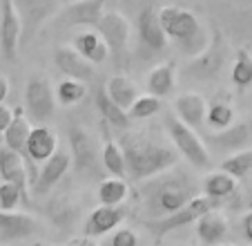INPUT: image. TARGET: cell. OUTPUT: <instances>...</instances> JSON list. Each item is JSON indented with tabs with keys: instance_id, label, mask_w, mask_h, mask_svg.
Listing matches in <instances>:
<instances>
[{
	"instance_id": "cell-21",
	"label": "cell",
	"mask_w": 252,
	"mask_h": 246,
	"mask_svg": "<svg viewBox=\"0 0 252 246\" xmlns=\"http://www.w3.org/2000/svg\"><path fill=\"white\" fill-rule=\"evenodd\" d=\"M210 141L214 143V148H219V150L239 152L252 141V125L246 121H237L234 125L221 130V132H214L210 137Z\"/></svg>"
},
{
	"instance_id": "cell-5",
	"label": "cell",
	"mask_w": 252,
	"mask_h": 246,
	"mask_svg": "<svg viewBox=\"0 0 252 246\" xmlns=\"http://www.w3.org/2000/svg\"><path fill=\"white\" fill-rule=\"evenodd\" d=\"M69 148H71V164H74V172L85 179H96L103 175V157H98V148H96L94 139L81 128L74 125L69 128Z\"/></svg>"
},
{
	"instance_id": "cell-30",
	"label": "cell",
	"mask_w": 252,
	"mask_h": 246,
	"mask_svg": "<svg viewBox=\"0 0 252 246\" xmlns=\"http://www.w3.org/2000/svg\"><path fill=\"white\" fill-rule=\"evenodd\" d=\"M129 188L127 181L119 179V177H112V179H100L98 184V202L105 206H121V204L127 199Z\"/></svg>"
},
{
	"instance_id": "cell-6",
	"label": "cell",
	"mask_w": 252,
	"mask_h": 246,
	"mask_svg": "<svg viewBox=\"0 0 252 246\" xmlns=\"http://www.w3.org/2000/svg\"><path fill=\"white\" fill-rule=\"evenodd\" d=\"M96 32L103 36L105 45L110 49V54L114 56V61L119 65H123V54L127 52L129 43V23L123 14L119 11H105L100 23L96 25Z\"/></svg>"
},
{
	"instance_id": "cell-22",
	"label": "cell",
	"mask_w": 252,
	"mask_h": 246,
	"mask_svg": "<svg viewBox=\"0 0 252 246\" xmlns=\"http://www.w3.org/2000/svg\"><path fill=\"white\" fill-rule=\"evenodd\" d=\"M103 125V139H105V143H103V168L110 175H114V177H119V179H125L127 177V166H125V152H123V148H121V143H116L114 139L110 137V132H107V123H100Z\"/></svg>"
},
{
	"instance_id": "cell-43",
	"label": "cell",
	"mask_w": 252,
	"mask_h": 246,
	"mask_svg": "<svg viewBox=\"0 0 252 246\" xmlns=\"http://www.w3.org/2000/svg\"><path fill=\"white\" fill-rule=\"evenodd\" d=\"M217 246H237V244H217Z\"/></svg>"
},
{
	"instance_id": "cell-19",
	"label": "cell",
	"mask_w": 252,
	"mask_h": 246,
	"mask_svg": "<svg viewBox=\"0 0 252 246\" xmlns=\"http://www.w3.org/2000/svg\"><path fill=\"white\" fill-rule=\"evenodd\" d=\"M125 208L123 206H105L100 204L98 208L92 210V215L85 222V235L87 237H98L105 233L114 231L116 226H121V222L125 219Z\"/></svg>"
},
{
	"instance_id": "cell-45",
	"label": "cell",
	"mask_w": 252,
	"mask_h": 246,
	"mask_svg": "<svg viewBox=\"0 0 252 246\" xmlns=\"http://www.w3.org/2000/svg\"><path fill=\"white\" fill-rule=\"evenodd\" d=\"M103 2H105V0H103Z\"/></svg>"
},
{
	"instance_id": "cell-23",
	"label": "cell",
	"mask_w": 252,
	"mask_h": 246,
	"mask_svg": "<svg viewBox=\"0 0 252 246\" xmlns=\"http://www.w3.org/2000/svg\"><path fill=\"white\" fill-rule=\"evenodd\" d=\"M74 49H76L81 56H85L90 63H94V65L103 63L105 58H107V54H110L103 36H100L98 32H92V29H85V32H81L74 38Z\"/></svg>"
},
{
	"instance_id": "cell-4",
	"label": "cell",
	"mask_w": 252,
	"mask_h": 246,
	"mask_svg": "<svg viewBox=\"0 0 252 246\" xmlns=\"http://www.w3.org/2000/svg\"><path fill=\"white\" fill-rule=\"evenodd\" d=\"M214 208H217V202H214V199L205 197V195H199V197H194L188 206H183L181 210H176V213L167 215V217H161V219H145L143 226L148 228L157 240H161V237L170 235L172 231H179V228L188 226V224H196L205 213H210V210H214Z\"/></svg>"
},
{
	"instance_id": "cell-27",
	"label": "cell",
	"mask_w": 252,
	"mask_h": 246,
	"mask_svg": "<svg viewBox=\"0 0 252 246\" xmlns=\"http://www.w3.org/2000/svg\"><path fill=\"white\" fill-rule=\"evenodd\" d=\"M107 94L116 101L123 110H129L134 105V101L138 99V87L132 79H127L125 74H116L107 81V85H105Z\"/></svg>"
},
{
	"instance_id": "cell-18",
	"label": "cell",
	"mask_w": 252,
	"mask_h": 246,
	"mask_svg": "<svg viewBox=\"0 0 252 246\" xmlns=\"http://www.w3.org/2000/svg\"><path fill=\"white\" fill-rule=\"evenodd\" d=\"M230 233V222L221 210H210L196 222V237L203 246H217L223 244V240Z\"/></svg>"
},
{
	"instance_id": "cell-17",
	"label": "cell",
	"mask_w": 252,
	"mask_h": 246,
	"mask_svg": "<svg viewBox=\"0 0 252 246\" xmlns=\"http://www.w3.org/2000/svg\"><path fill=\"white\" fill-rule=\"evenodd\" d=\"M71 168V159L67 152H56L52 159L43 164L38 170V179L33 181V195H47L58 181L65 177V172Z\"/></svg>"
},
{
	"instance_id": "cell-20",
	"label": "cell",
	"mask_w": 252,
	"mask_h": 246,
	"mask_svg": "<svg viewBox=\"0 0 252 246\" xmlns=\"http://www.w3.org/2000/svg\"><path fill=\"white\" fill-rule=\"evenodd\" d=\"M174 114L190 128H199L208 117V101L196 92H186L174 99Z\"/></svg>"
},
{
	"instance_id": "cell-1",
	"label": "cell",
	"mask_w": 252,
	"mask_h": 246,
	"mask_svg": "<svg viewBox=\"0 0 252 246\" xmlns=\"http://www.w3.org/2000/svg\"><path fill=\"white\" fill-rule=\"evenodd\" d=\"M121 148L125 152L127 177L138 184L145 179H152L161 172H167L179 161L176 148L158 143L157 139L148 137V134H127L121 139Z\"/></svg>"
},
{
	"instance_id": "cell-10",
	"label": "cell",
	"mask_w": 252,
	"mask_h": 246,
	"mask_svg": "<svg viewBox=\"0 0 252 246\" xmlns=\"http://www.w3.org/2000/svg\"><path fill=\"white\" fill-rule=\"evenodd\" d=\"M158 18H161V25L165 29L167 38H172L176 43L188 41L201 29L196 14H192L190 9H183V7H163L158 11Z\"/></svg>"
},
{
	"instance_id": "cell-14",
	"label": "cell",
	"mask_w": 252,
	"mask_h": 246,
	"mask_svg": "<svg viewBox=\"0 0 252 246\" xmlns=\"http://www.w3.org/2000/svg\"><path fill=\"white\" fill-rule=\"evenodd\" d=\"M54 63L67 79H76L87 83V81H92L96 76L94 63H90L85 56H81L74 47H58L56 54H54Z\"/></svg>"
},
{
	"instance_id": "cell-28",
	"label": "cell",
	"mask_w": 252,
	"mask_h": 246,
	"mask_svg": "<svg viewBox=\"0 0 252 246\" xmlns=\"http://www.w3.org/2000/svg\"><path fill=\"white\" fill-rule=\"evenodd\" d=\"M234 190H237V179H234L232 175H228V172H223V170L210 172V175H205V179H203L205 197L214 199V202L228 199Z\"/></svg>"
},
{
	"instance_id": "cell-32",
	"label": "cell",
	"mask_w": 252,
	"mask_h": 246,
	"mask_svg": "<svg viewBox=\"0 0 252 246\" xmlns=\"http://www.w3.org/2000/svg\"><path fill=\"white\" fill-rule=\"evenodd\" d=\"M221 170L232 175L234 179H246L252 172V150H239L232 152L228 159H223Z\"/></svg>"
},
{
	"instance_id": "cell-11",
	"label": "cell",
	"mask_w": 252,
	"mask_h": 246,
	"mask_svg": "<svg viewBox=\"0 0 252 246\" xmlns=\"http://www.w3.org/2000/svg\"><path fill=\"white\" fill-rule=\"evenodd\" d=\"M136 34H138V43L141 47L148 49L150 56L158 52H165L167 47V34L161 25V18H158V11L148 7L143 9L136 18Z\"/></svg>"
},
{
	"instance_id": "cell-33",
	"label": "cell",
	"mask_w": 252,
	"mask_h": 246,
	"mask_svg": "<svg viewBox=\"0 0 252 246\" xmlns=\"http://www.w3.org/2000/svg\"><path fill=\"white\" fill-rule=\"evenodd\" d=\"M87 94V85L83 81H76V79H65L58 83L56 87V99L58 103L63 105H74L78 101H83Z\"/></svg>"
},
{
	"instance_id": "cell-40",
	"label": "cell",
	"mask_w": 252,
	"mask_h": 246,
	"mask_svg": "<svg viewBox=\"0 0 252 246\" xmlns=\"http://www.w3.org/2000/svg\"><path fill=\"white\" fill-rule=\"evenodd\" d=\"M7 94H9V83H7L5 76H0V105L5 103Z\"/></svg>"
},
{
	"instance_id": "cell-34",
	"label": "cell",
	"mask_w": 252,
	"mask_h": 246,
	"mask_svg": "<svg viewBox=\"0 0 252 246\" xmlns=\"http://www.w3.org/2000/svg\"><path fill=\"white\" fill-rule=\"evenodd\" d=\"M161 110V99L154 94H143L138 96L136 101H134V105L127 110L129 119H136V121H141V119H150L154 117V114Z\"/></svg>"
},
{
	"instance_id": "cell-26",
	"label": "cell",
	"mask_w": 252,
	"mask_h": 246,
	"mask_svg": "<svg viewBox=\"0 0 252 246\" xmlns=\"http://www.w3.org/2000/svg\"><path fill=\"white\" fill-rule=\"evenodd\" d=\"M174 83H176V67H174V63H172V61L157 65L152 72H150V76H148V90H150V94L158 96V99L172 94Z\"/></svg>"
},
{
	"instance_id": "cell-39",
	"label": "cell",
	"mask_w": 252,
	"mask_h": 246,
	"mask_svg": "<svg viewBox=\"0 0 252 246\" xmlns=\"http://www.w3.org/2000/svg\"><path fill=\"white\" fill-rule=\"evenodd\" d=\"M241 231H243V237L252 244V210L241 217Z\"/></svg>"
},
{
	"instance_id": "cell-7",
	"label": "cell",
	"mask_w": 252,
	"mask_h": 246,
	"mask_svg": "<svg viewBox=\"0 0 252 246\" xmlns=\"http://www.w3.org/2000/svg\"><path fill=\"white\" fill-rule=\"evenodd\" d=\"M25 108L36 123H45L54 117L56 101H54L52 85L45 76H32L25 87Z\"/></svg>"
},
{
	"instance_id": "cell-13",
	"label": "cell",
	"mask_w": 252,
	"mask_h": 246,
	"mask_svg": "<svg viewBox=\"0 0 252 246\" xmlns=\"http://www.w3.org/2000/svg\"><path fill=\"white\" fill-rule=\"evenodd\" d=\"M103 5V0H76V2L67 5L58 14V18L67 27H96L105 14Z\"/></svg>"
},
{
	"instance_id": "cell-3",
	"label": "cell",
	"mask_w": 252,
	"mask_h": 246,
	"mask_svg": "<svg viewBox=\"0 0 252 246\" xmlns=\"http://www.w3.org/2000/svg\"><path fill=\"white\" fill-rule=\"evenodd\" d=\"M163 125H165V132L170 134L174 148L179 150V155H183L190 166L199 168V170H208L210 164H212V157L210 150L205 146V141L194 132V128H190L188 123H183L181 119L176 117L174 112H167L163 119Z\"/></svg>"
},
{
	"instance_id": "cell-15",
	"label": "cell",
	"mask_w": 252,
	"mask_h": 246,
	"mask_svg": "<svg viewBox=\"0 0 252 246\" xmlns=\"http://www.w3.org/2000/svg\"><path fill=\"white\" fill-rule=\"evenodd\" d=\"M223 63H225V43L223 38L217 34V36H212L210 47L201 56H196L188 70H190V74L199 76V79H212V76H217L221 72Z\"/></svg>"
},
{
	"instance_id": "cell-9",
	"label": "cell",
	"mask_w": 252,
	"mask_h": 246,
	"mask_svg": "<svg viewBox=\"0 0 252 246\" xmlns=\"http://www.w3.org/2000/svg\"><path fill=\"white\" fill-rule=\"evenodd\" d=\"M56 148H58V137L52 128H47V125L32 128L27 139V168H29V175H32V186L33 181L38 179L36 164H45L47 159H52L58 152Z\"/></svg>"
},
{
	"instance_id": "cell-44",
	"label": "cell",
	"mask_w": 252,
	"mask_h": 246,
	"mask_svg": "<svg viewBox=\"0 0 252 246\" xmlns=\"http://www.w3.org/2000/svg\"><path fill=\"white\" fill-rule=\"evenodd\" d=\"M0 246H9V244H0Z\"/></svg>"
},
{
	"instance_id": "cell-38",
	"label": "cell",
	"mask_w": 252,
	"mask_h": 246,
	"mask_svg": "<svg viewBox=\"0 0 252 246\" xmlns=\"http://www.w3.org/2000/svg\"><path fill=\"white\" fill-rule=\"evenodd\" d=\"M14 117H16V110L7 108V105H0V130H2V132H5V130L11 125Z\"/></svg>"
},
{
	"instance_id": "cell-25",
	"label": "cell",
	"mask_w": 252,
	"mask_h": 246,
	"mask_svg": "<svg viewBox=\"0 0 252 246\" xmlns=\"http://www.w3.org/2000/svg\"><path fill=\"white\" fill-rule=\"evenodd\" d=\"M96 108H98V112H100V119H103L107 125H114V128H127L129 121H132L129 114H127V110L121 108V105L107 94L105 87H100V90L96 92Z\"/></svg>"
},
{
	"instance_id": "cell-12",
	"label": "cell",
	"mask_w": 252,
	"mask_h": 246,
	"mask_svg": "<svg viewBox=\"0 0 252 246\" xmlns=\"http://www.w3.org/2000/svg\"><path fill=\"white\" fill-rule=\"evenodd\" d=\"M40 231V222L29 213H11L0 210V244H11L36 235Z\"/></svg>"
},
{
	"instance_id": "cell-37",
	"label": "cell",
	"mask_w": 252,
	"mask_h": 246,
	"mask_svg": "<svg viewBox=\"0 0 252 246\" xmlns=\"http://www.w3.org/2000/svg\"><path fill=\"white\" fill-rule=\"evenodd\" d=\"M110 246H138V237L132 228H121L112 235Z\"/></svg>"
},
{
	"instance_id": "cell-16",
	"label": "cell",
	"mask_w": 252,
	"mask_h": 246,
	"mask_svg": "<svg viewBox=\"0 0 252 246\" xmlns=\"http://www.w3.org/2000/svg\"><path fill=\"white\" fill-rule=\"evenodd\" d=\"M0 179L2 181H11V184L20 186L25 193V197L29 199V184H32V175H29L27 161L18 155V152L2 148L0 150Z\"/></svg>"
},
{
	"instance_id": "cell-8",
	"label": "cell",
	"mask_w": 252,
	"mask_h": 246,
	"mask_svg": "<svg viewBox=\"0 0 252 246\" xmlns=\"http://www.w3.org/2000/svg\"><path fill=\"white\" fill-rule=\"evenodd\" d=\"M23 36V18L14 0H0V47L7 61H16Z\"/></svg>"
},
{
	"instance_id": "cell-29",
	"label": "cell",
	"mask_w": 252,
	"mask_h": 246,
	"mask_svg": "<svg viewBox=\"0 0 252 246\" xmlns=\"http://www.w3.org/2000/svg\"><path fill=\"white\" fill-rule=\"evenodd\" d=\"M205 123H208L212 130L221 132V130L230 128L237 123V112H234V105L225 99L212 101L208 105V117H205Z\"/></svg>"
},
{
	"instance_id": "cell-35",
	"label": "cell",
	"mask_w": 252,
	"mask_h": 246,
	"mask_svg": "<svg viewBox=\"0 0 252 246\" xmlns=\"http://www.w3.org/2000/svg\"><path fill=\"white\" fill-rule=\"evenodd\" d=\"M20 202L29 204L23 188L11 184V181H2V184H0V210H14Z\"/></svg>"
},
{
	"instance_id": "cell-42",
	"label": "cell",
	"mask_w": 252,
	"mask_h": 246,
	"mask_svg": "<svg viewBox=\"0 0 252 246\" xmlns=\"http://www.w3.org/2000/svg\"><path fill=\"white\" fill-rule=\"evenodd\" d=\"M2 148H5V132L0 130V150H2Z\"/></svg>"
},
{
	"instance_id": "cell-24",
	"label": "cell",
	"mask_w": 252,
	"mask_h": 246,
	"mask_svg": "<svg viewBox=\"0 0 252 246\" xmlns=\"http://www.w3.org/2000/svg\"><path fill=\"white\" fill-rule=\"evenodd\" d=\"M29 132H32V125H29V121L25 119L23 108H16L14 121H11V125L5 130V146L9 148V150L18 152L25 161H27V139H29Z\"/></svg>"
},
{
	"instance_id": "cell-2",
	"label": "cell",
	"mask_w": 252,
	"mask_h": 246,
	"mask_svg": "<svg viewBox=\"0 0 252 246\" xmlns=\"http://www.w3.org/2000/svg\"><path fill=\"white\" fill-rule=\"evenodd\" d=\"M196 195V186L186 172L179 175H161L145 179L141 186V202L145 206L148 219H161L181 210L192 202ZM145 222V219H143Z\"/></svg>"
},
{
	"instance_id": "cell-41",
	"label": "cell",
	"mask_w": 252,
	"mask_h": 246,
	"mask_svg": "<svg viewBox=\"0 0 252 246\" xmlns=\"http://www.w3.org/2000/svg\"><path fill=\"white\" fill-rule=\"evenodd\" d=\"M67 246H98V244H96V242L94 240H92V237H81V240H74V242H71V244H67Z\"/></svg>"
},
{
	"instance_id": "cell-36",
	"label": "cell",
	"mask_w": 252,
	"mask_h": 246,
	"mask_svg": "<svg viewBox=\"0 0 252 246\" xmlns=\"http://www.w3.org/2000/svg\"><path fill=\"white\" fill-rule=\"evenodd\" d=\"M210 43H212V36H210V34H205V29L201 27L194 36H190L188 41L179 43V47H181V52L186 54V56L196 58V56H201V54L210 47Z\"/></svg>"
},
{
	"instance_id": "cell-31",
	"label": "cell",
	"mask_w": 252,
	"mask_h": 246,
	"mask_svg": "<svg viewBox=\"0 0 252 246\" xmlns=\"http://www.w3.org/2000/svg\"><path fill=\"white\" fill-rule=\"evenodd\" d=\"M232 83L239 90H246L252 85V54L248 49H237V56L232 63Z\"/></svg>"
}]
</instances>
